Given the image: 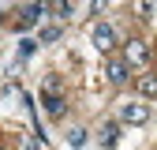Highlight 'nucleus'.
I'll list each match as a JSON object with an SVG mask.
<instances>
[{
    "instance_id": "obj_1",
    "label": "nucleus",
    "mask_w": 157,
    "mask_h": 150,
    "mask_svg": "<svg viewBox=\"0 0 157 150\" xmlns=\"http://www.w3.org/2000/svg\"><path fill=\"white\" fill-rule=\"evenodd\" d=\"M124 64L127 68H146L150 64V45L139 41V38H131V41L124 45Z\"/></svg>"
},
{
    "instance_id": "obj_2",
    "label": "nucleus",
    "mask_w": 157,
    "mask_h": 150,
    "mask_svg": "<svg viewBox=\"0 0 157 150\" xmlns=\"http://www.w3.org/2000/svg\"><path fill=\"white\" fill-rule=\"evenodd\" d=\"M41 109H45V116H49V120H60L64 112H67V101H64L56 90H41Z\"/></svg>"
},
{
    "instance_id": "obj_3",
    "label": "nucleus",
    "mask_w": 157,
    "mask_h": 150,
    "mask_svg": "<svg viewBox=\"0 0 157 150\" xmlns=\"http://www.w3.org/2000/svg\"><path fill=\"white\" fill-rule=\"evenodd\" d=\"M120 120L142 128V124L150 120V105H142V101H127V105H120Z\"/></svg>"
},
{
    "instance_id": "obj_4",
    "label": "nucleus",
    "mask_w": 157,
    "mask_h": 150,
    "mask_svg": "<svg viewBox=\"0 0 157 150\" xmlns=\"http://www.w3.org/2000/svg\"><path fill=\"white\" fill-rule=\"evenodd\" d=\"M94 45L101 49V53H112V49H116V30H112L109 23H97V26H94Z\"/></svg>"
},
{
    "instance_id": "obj_5",
    "label": "nucleus",
    "mask_w": 157,
    "mask_h": 150,
    "mask_svg": "<svg viewBox=\"0 0 157 150\" xmlns=\"http://www.w3.org/2000/svg\"><path fill=\"white\" fill-rule=\"evenodd\" d=\"M105 79H109L112 86H124V83L131 79V68H127L124 60H109V64H105Z\"/></svg>"
},
{
    "instance_id": "obj_6",
    "label": "nucleus",
    "mask_w": 157,
    "mask_h": 150,
    "mask_svg": "<svg viewBox=\"0 0 157 150\" xmlns=\"http://www.w3.org/2000/svg\"><path fill=\"white\" fill-rule=\"evenodd\" d=\"M97 139H101V146H105V150H112L116 143H120V124H116V120H105V124H101V131H97Z\"/></svg>"
},
{
    "instance_id": "obj_7",
    "label": "nucleus",
    "mask_w": 157,
    "mask_h": 150,
    "mask_svg": "<svg viewBox=\"0 0 157 150\" xmlns=\"http://www.w3.org/2000/svg\"><path fill=\"white\" fill-rule=\"evenodd\" d=\"M41 11H49V4H26L23 15H19V26H34L37 19H41Z\"/></svg>"
},
{
    "instance_id": "obj_8",
    "label": "nucleus",
    "mask_w": 157,
    "mask_h": 150,
    "mask_svg": "<svg viewBox=\"0 0 157 150\" xmlns=\"http://www.w3.org/2000/svg\"><path fill=\"white\" fill-rule=\"evenodd\" d=\"M139 94L142 98H157V75H139Z\"/></svg>"
},
{
    "instance_id": "obj_9",
    "label": "nucleus",
    "mask_w": 157,
    "mask_h": 150,
    "mask_svg": "<svg viewBox=\"0 0 157 150\" xmlns=\"http://www.w3.org/2000/svg\"><path fill=\"white\" fill-rule=\"evenodd\" d=\"M86 139H90V135H86V128H67V146H71V150H82Z\"/></svg>"
},
{
    "instance_id": "obj_10",
    "label": "nucleus",
    "mask_w": 157,
    "mask_h": 150,
    "mask_svg": "<svg viewBox=\"0 0 157 150\" xmlns=\"http://www.w3.org/2000/svg\"><path fill=\"white\" fill-rule=\"evenodd\" d=\"M34 49H37V41L23 38V41H19V60H30V56H34Z\"/></svg>"
},
{
    "instance_id": "obj_11",
    "label": "nucleus",
    "mask_w": 157,
    "mask_h": 150,
    "mask_svg": "<svg viewBox=\"0 0 157 150\" xmlns=\"http://www.w3.org/2000/svg\"><path fill=\"white\" fill-rule=\"evenodd\" d=\"M60 34H64L60 26H45V30H41V45H52V41H60Z\"/></svg>"
},
{
    "instance_id": "obj_12",
    "label": "nucleus",
    "mask_w": 157,
    "mask_h": 150,
    "mask_svg": "<svg viewBox=\"0 0 157 150\" xmlns=\"http://www.w3.org/2000/svg\"><path fill=\"white\" fill-rule=\"evenodd\" d=\"M49 11H56L60 19H67V15H75V4H49Z\"/></svg>"
},
{
    "instance_id": "obj_13",
    "label": "nucleus",
    "mask_w": 157,
    "mask_h": 150,
    "mask_svg": "<svg viewBox=\"0 0 157 150\" xmlns=\"http://www.w3.org/2000/svg\"><path fill=\"white\" fill-rule=\"evenodd\" d=\"M0 15H4V11H0Z\"/></svg>"
},
{
    "instance_id": "obj_14",
    "label": "nucleus",
    "mask_w": 157,
    "mask_h": 150,
    "mask_svg": "<svg viewBox=\"0 0 157 150\" xmlns=\"http://www.w3.org/2000/svg\"><path fill=\"white\" fill-rule=\"evenodd\" d=\"M0 150H4V146H0Z\"/></svg>"
}]
</instances>
